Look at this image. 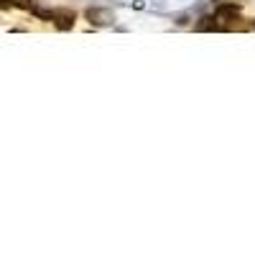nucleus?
Masks as SVG:
<instances>
[{
    "instance_id": "f257e3e1",
    "label": "nucleus",
    "mask_w": 255,
    "mask_h": 255,
    "mask_svg": "<svg viewBox=\"0 0 255 255\" xmlns=\"http://www.w3.org/2000/svg\"><path fill=\"white\" fill-rule=\"evenodd\" d=\"M215 18H217V26L220 28H235V23L240 20V10L235 5H220L217 13H215Z\"/></svg>"
},
{
    "instance_id": "0eeeda50",
    "label": "nucleus",
    "mask_w": 255,
    "mask_h": 255,
    "mask_svg": "<svg viewBox=\"0 0 255 255\" xmlns=\"http://www.w3.org/2000/svg\"><path fill=\"white\" fill-rule=\"evenodd\" d=\"M253 28H255V20H253Z\"/></svg>"
},
{
    "instance_id": "423d86ee",
    "label": "nucleus",
    "mask_w": 255,
    "mask_h": 255,
    "mask_svg": "<svg viewBox=\"0 0 255 255\" xmlns=\"http://www.w3.org/2000/svg\"><path fill=\"white\" fill-rule=\"evenodd\" d=\"M8 8H13L10 0H0V10H8Z\"/></svg>"
},
{
    "instance_id": "39448f33",
    "label": "nucleus",
    "mask_w": 255,
    "mask_h": 255,
    "mask_svg": "<svg viewBox=\"0 0 255 255\" xmlns=\"http://www.w3.org/2000/svg\"><path fill=\"white\" fill-rule=\"evenodd\" d=\"M13 8H23V10H31L33 8V0H10Z\"/></svg>"
},
{
    "instance_id": "7ed1b4c3",
    "label": "nucleus",
    "mask_w": 255,
    "mask_h": 255,
    "mask_svg": "<svg viewBox=\"0 0 255 255\" xmlns=\"http://www.w3.org/2000/svg\"><path fill=\"white\" fill-rule=\"evenodd\" d=\"M74 10H69V8H56L54 13H51V23L59 28V31H69L72 26H74Z\"/></svg>"
},
{
    "instance_id": "20e7f679",
    "label": "nucleus",
    "mask_w": 255,
    "mask_h": 255,
    "mask_svg": "<svg viewBox=\"0 0 255 255\" xmlns=\"http://www.w3.org/2000/svg\"><path fill=\"white\" fill-rule=\"evenodd\" d=\"M220 26H217V18L215 15H204L199 23H197V31H217Z\"/></svg>"
},
{
    "instance_id": "f03ea898",
    "label": "nucleus",
    "mask_w": 255,
    "mask_h": 255,
    "mask_svg": "<svg viewBox=\"0 0 255 255\" xmlns=\"http://www.w3.org/2000/svg\"><path fill=\"white\" fill-rule=\"evenodd\" d=\"M84 18H87L92 26H113L115 13L110 8H87L84 10Z\"/></svg>"
}]
</instances>
